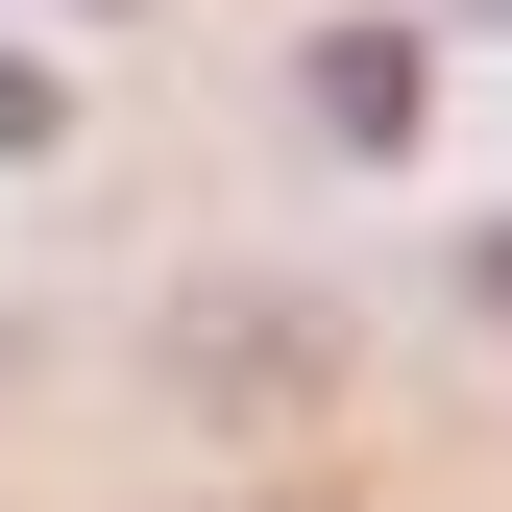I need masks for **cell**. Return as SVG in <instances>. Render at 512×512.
<instances>
[{
  "instance_id": "cell-1",
  "label": "cell",
  "mask_w": 512,
  "mask_h": 512,
  "mask_svg": "<svg viewBox=\"0 0 512 512\" xmlns=\"http://www.w3.org/2000/svg\"><path fill=\"white\" fill-rule=\"evenodd\" d=\"M171 415H220V439L342 415V317H317V293H196V317H171Z\"/></svg>"
},
{
  "instance_id": "cell-2",
  "label": "cell",
  "mask_w": 512,
  "mask_h": 512,
  "mask_svg": "<svg viewBox=\"0 0 512 512\" xmlns=\"http://www.w3.org/2000/svg\"><path fill=\"white\" fill-rule=\"evenodd\" d=\"M342 147H415V25H317V74H293Z\"/></svg>"
},
{
  "instance_id": "cell-3",
  "label": "cell",
  "mask_w": 512,
  "mask_h": 512,
  "mask_svg": "<svg viewBox=\"0 0 512 512\" xmlns=\"http://www.w3.org/2000/svg\"><path fill=\"white\" fill-rule=\"evenodd\" d=\"M0 147H49V74H0Z\"/></svg>"
}]
</instances>
